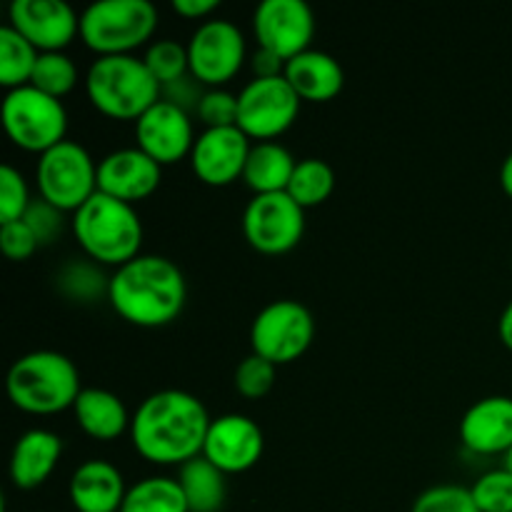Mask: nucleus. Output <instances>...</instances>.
<instances>
[{
  "mask_svg": "<svg viewBox=\"0 0 512 512\" xmlns=\"http://www.w3.org/2000/svg\"><path fill=\"white\" fill-rule=\"evenodd\" d=\"M203 400L188 390L165 388L140 400L130 423V443L153 465H185L203 455L210 428Z\"/></svg>",
  "mask_w": 512,
  "mask_h": 512,
  "instance_id": "f257e3e1",
  "label": "nucleus"
},
{
  "mask_svg": "<svg viewBox=\"0 0 512 512\" xmlns=\"http://www.w3.org/2000/svg\"><path fill=\"white\" fill-rule=\"evenodd\" d=\"M188 283L178 265L165 255L140 253L110 275L108 303L138 328H160L183 313Z\"/></svg>",
  "mask_w": 512,
  "mask_h": 512,
  "instance_id": "f03ea898",
  "label": "nucleus"
},
{
  "mask_svg": "<svg viewBox=\"0 0 512 512\" xmlns=\"http://www.w3.org/2000/svg\"><path fill=\"white\" fill-rule=\"evenodd\" d=\"M70 230L83 248L85 258L110 268H120L128 260L138 258L143 245V220L135 205L123 203L100 190L75 210L70 218Z\"/></svg>",
  "mask_w": 512,
  "mask_h": 512,
  "instance_id": "7ed1b4c3",
  "label": "nucleus"
},
{
  "mask_svg": "<svg viewBox=\"0 0 512 512\" xmlns=\"http://www.w3.org/2000/svg\"><path fill=\"white\" fill-rule=\"evenodd\" d=\"M15 408L33 415H55L73 408L80 395V373L58 350H33L10 365L5 378Z\"/></svg>",
  "mask_w": 512,
  "mask_h": 512,
  "instance_id": "20e7f679",
  "label": "nucleus"
},
{
  "mask_svg": "<svg viewBox=\"0 0 512 512\" xmlns=\"http://www.w3.org/2000/svg\"><path fill=\"white\" fill-rule=\"evenodd\" d=\"M163 85L140 55H98L85 73V93L95 110L115 120H138L160 100Z\"/></svg>",
  "mask_w": 512,
  "mask_h": 512,
  "instance_id": "39448f33",
  "label": "nucleus"
},
{
  "mask_svg": "<svg viewBox=\"0 0 512 512\" xmlns=\"http://www.w3.org/2000/svg\"><path fill=\"white\" fill-rule=\"evenodd\" d=\"M155 28L158 8L150 0H95L80 13V38L98 55H135Z\"/></svg>",
  "mask_w": 512,
  "mask_h": 512,
  "instance_id": "423d86ee",
  "label": "nucleus"
},
{
  "mask_svg": "<svg viewBox=\"0 0 512 512\" xmlns=\"http://www.w3.org/2000/svg\"><path fill=\"white\" fill-rule=\"evenodd\" d=\"M0 115L13 145L30 153H45L53 145L63 143L68 133V110L63 100L43 93L30 83L5 90Z\"/></svg>",
  "mask_w": 512,
  "mask_h": 512,
  "instance_id": "0eeeda50",
  "label": "nucleus"
},
{
  "mask_svg": "<svg viewBox=\"0 0 512 512\" xmlns=\"http://www.w3.org/2000/svg\"><path fill=\"white\" fill-rule=\"evenodd\" d=\"M35 183L40 198L63 213H75L98 193V160L78 140L65 138L38 155Z\"/></svg>",
  "mask_w": 512,
  "mask_h": 512,
  "instance_id": "6e6552de",
  "label": "nucleus"
},
{
  "mask_svg": "<svg viewBox=\"0 0 512 512\" xmlns=\"http://www.w3.org/2000/svg\"><path fill=\"white\" fill-rule=\"evenodd\" d=\"M315 338L313 313L300 300H270L250 325V348L275 365H288L310 348Z\"/></svg>",
  "mask_w": 512,
  "mask_h": 512,
  "instance_id": "1a4fd4ad",
  "label": "nucleus"
},
{
  "mask_svg": "<svg viewBox=\"0 0 512 512\" xmlns=\"http://www.w3.org/2000/svg\"><path fill=\"white\" fill-rule=\"evenodd\" d=\"M185 45H188L190 73L205 88H223L240 73L248 58L245 33L228 18L203 20Z\"/></svg>",
  "mask_w": 512,
  "mask_h": 512,
  "instance_id": "9d476101",
  "label": "nucleus"
},
{
  "mask_svg": "<svg viewBox=\"0 0 512 512\" xmlns=\"http://www.w3.org/2000/svg\"><path fill=\"white\" fill-rule=\"evenodd\" d=\"M300 103L285 75L248 80L238 93V128L255 143L280 138L298 120Z\"/></svg>",
  "mask_w": 512,
  "mask_h": 512,
  "instance_id": "9b49d317",
  "label": "nucleus"
},
{
  "mask_svg": "<svg viewBox=\"0 0 512 512\" xmlns=\"http://www.w3.org/2000/svg\"><path fill=\"white\" fill-rule=\"evenodd\" d=\"M245 240L265 255H283L303 240L305 210L283 193L253 195L243 210Z\"/></svg>",
  "mask_w": 512,
  "mask_h": 512,
  "instance_id": "f8f14e48",
  "label": "nucleus"
},
{
  "mask_svg": "<svg viewBox=\"0 0 512 512\" xmlns=\"http://www.w3.org/2000/svg\"><path fill=\"white\" fill-rule=\"evenodd\" d=\"M253 35L258 48L273 50L288 63L310 50L315 35V13L305 0H263L253 10Z\"/></svg>",
  "mask_w": 512,
  "mask_h": 512,
  "instance_id": "ddd939ff",
  "label": "nucleus"
},
{
  "mask_svg": "<svg viewBox=\"0 0 512 512\" xmlns=\"http://www.w3.org/2000/svg\"><path fill=\"white\" fill-rule=\"evenodd\" d=\"M250 148H253V140L238 125L203 128L190 150V168L200 183L223 188L243 178Z\"/></svg>",
  "mask_w": 512,
  "mask_h": 512,
  "instance_id": "4468645a",
  "label": "nucleus"
},
{
  "mask_svg": "<svg viewBox=\"0 0 512 512\" xmlns=\"http://www.w3.org/2000/svg\"><path fill=\"white\" fill-rule=\"evenodd\" d=\"M8 25L30 40L40 53L65 50L80 33V15L68 0H13Z\"/></svg>",
  "mask_w": 512,
  "mask_h": 512,
  "instance_id": "2eb2a0df",
  "label": "nucleus"
},
{
  "mask_svg": "<svg viewBox=\"0 0 512 512\" xmlns=\"http://www.w3.org/2000/svg\"><path fill=\"white\" fill-rule=\"evenodd\" d=\"M195 138L193 115L163 98L135 120V145L160 165H173L185 155L190 158Z\"/></svg>",
  "mask_w": 512,
  "mask_h": 512,
  "instance_id": "dca6fc26",
  "label": "nucleus"
},
{
  "mask_svg": "<svg viewBox=\"0 0 512 512\" xmlns=\"http://www.w3.org/2000/svg\"><path fill=\"white\" fill-rule=\"evenodd\" d=\"M265 435L253 418L243 413H225L210 420L203 458L225 475L245 473L263 458Z\"/></svg>",
  "mask_w": 512,
  "mask_h": 512,
  "instance_id": "f3484780",
  "label": "nucleus"
},
{
  "mask_svg": "<svg viewBox=\"0 0 512 512\" xmlns=\"http://www.w3.org/2000/svg\"><path fill=\"white\" fill-rule=\"evenodd\" d=\"M163 165L150 158L138 145L118 148L98 160V190L135 205L160 188Z\"/></svg>",
  "mask_w": 512,
  "mask_h": 512,
  "instance_id": "a211bd4d",
  "label": "nucleus"
},
{
  "mask_svg": "<svg viewBox=\"0 0 512 512\" xmlns=\"http://www.w3.org/2000/svg\"><path fill=\"white\" fill-rule=\"evenodd\" d=\"M460 443L475 455H508L512 448V398L488 395L465 410Z\"/></svg>",
  "mask_w": 512,
  "mask_h": 512,
  "instance_id": "6ab92c4d",
  "label": "nucleus"
},
{
  "mask_svg": "<svg viewBox=\"0 0 512 512\" xmlns=\"http://www.w3.org/2000/svg\"><path fill=\"white\" fill-rule=\"evenodd\" d=\"M130 485L110 460L88 458L73 470L68 498L78 512H120Z\"/></svg>",
  "mask_w": 512,
  "mask_h": 512,
  "instance_id": "aec40b11",
  "label": "nucleus"
},
{
  "mask_svg": "<svg viewBox=\"0 0 512 512\" xmlns=\"http://www.w3.org/2000/svg\"><path fill=\"white\" fill-rule=\"evenodd\" d=\"M63 455V440L48 428H30L15 440L10 455V480L20 490H35L55 473Z\"/></svg>",
  "mask_w": 512,
  "mask_h": 512,
  "instance_id": "412c9836",
  "label": "nucleus"
},
{
  "mask_svg": "<svg viewBox=\"0 0 512 512\" xmlns=\"http://www.w3.org/2000/svg\"><path fill=\"white\" fill-rule=\"evenodd\" d=\"M285 80L293 85L300 100L308 103H328L343 90L345 73L338 58L325 50H305L285 63Z\"/></svg>",
  "mask_w": 512,
  "mask_h": 512,
  "instance_id": "4be33fe9",
  "label": "nucleus"
},
{
  "mask_svg": "<svg viewBox=\"0 0 512 512\" xmlns=\"http://www.w3.org/2000/svg\"><path fill=\"white\" fill-rule=\"evenodd\" d=\"M73 413L80 430L90 438L103 440V443H110V440L120 438L123 433H130V423H133V415L125 408L123 398L105 388L80 390Z\"/></svg>",
  "mask_w": 512,
  "mask_h": 512,
  "instance_id": "5701e85b",
  "label": "nucleus"
},
{
  "mask_svg": "<svg viewBox=\"0 0 512 512\" xmlns=\"http://www.w3.org/2000/svg\"><path fill=\"white\" fill-rule=\"evenodd\" d=\"M295 165H298V160L293 158V153L283 143H278V140H260V143H253V148H250L243 180L255 195L283 193V190H288Z\"/></svg>",
  "mask_w": 512,
  "mask_h": 512,
  "instance_id": "b1692460",
  "label": "nucleus"
},
{
  "mask_svg": "<svg viewBox=\"0 0 512 512\" xmlns=\"http://www.w3.org/2000/svg\"><path fill=\"white\" fill-rule=\"evenodd\" d=\"M178 483L188 500L190 512H218L223 508L225 495H228L225 473L203 455L180 465Z\"/></svg>",
  "mask_w": 512,
  "mask_h": 512,
  "instance_id": "393cba45",
  "label": "nucleus"
},
{
  "mask_svg": "<svg viewBox=\"0 0 512 512\" xmlns=\"http://www.w3.org/2000/svg\"><path fill=\"white\" fill-rule=\"evenodd\" d=\"M55 288L70 303L93 305L100 298H108L110 275H105L103 265H98L95 260L70 258L55 273Z\"/></svg>",
  "mask_w": 512,
  "mask_h": 512,
  "instance_id": "a878e982",
  "label": "nucleus"
},
{
  "mask_svg": "<svg viewBox=\"0 0 512 512\" xmlns=\"http://www.w3.org/2000/svg\"><path fill=\"white\" fill-rule=\"evenodd\" d=\"M120 512H190L178 478L148 475L128 488Z\"/></svg>",
  "mask_w": 512,
  "mask_h": 512,
  "instance_id": "bb28decb",
  "label": "nucleus"
},
{
  "mask_svg": "<svg viewBox=\"0 0 512 512\" xmlns=\"http://www.w3.org/2000/svg\"><path fill=\"white\" fill-rule=\"evenodd\" d=\"M40 50L20 35L13 25L0 28V85L5 90L28 85L33 78Z\"/></svg>",
  "mask_w": 512,
  "mask_h": 512,
  "instance_id": "cd10ccee",
  "label": "nucleus"
},
{
  "mask_svg": "<svg viewBox=\"0 0 512 512\" xmlns=\"http://www.w3.org/2000/svg\"><path fill=\"white\" fill-rule=\"evenodd\" d=\"M335 190V170L333 165L320 158H303L295 165V173L290 178L288 193L300 208H315L325 203Z\"/></svg>",
  "mask_w": 512,
  "mask_h": 512,
  "instance_id": "c85d7f7f",
  "label": "nucleus"
},
{
  "mask_svg": "<svg viewBox=\"0 0 512 512\" xmlns=\"http://www.w3.org/2000/svg\"><path fill=\"white\" fill-rule=\"evenodd\" d=\"M30 85L53 95V98H63V95H68L78 85V65H75V60L65 50L40 53Z\"/></svg>",
  "mask_w": 512,
  "mask_h": 512,
  "instance_id": "c756f323",
  "label": "nucleus"
},
{
  "mask_svg": "<svg viewBox=\"0 0 512 512\" xmlns=\"http://www.w3.org/2000/svg\"><path fill=\"white\" fill-rule=\"evenodd\" d=\"M143 60L160 85L173 83V80L183 78V75L190 73L188 45H183L175 38L153 40V43L145 48Z\"/></svg>",
  "mask_w": 512,
  "mask_h": 512,
  "instance_id": "7c9ffc66",
  "label": "nucleus"
},
{
  "mask_svg": "<svg viewBox=\"0 0 512 512\" xmlns=\"http://www.w3.org/2000/svg\"><path fill=\"white\" fill-rule=\"evenodd\" d=\"M470 493L480 512H512V473L505 465L488 470L470 485Z\"/></svg>",
  "mask_w": 512,
  "mask_h": 512,
  "instance_id": "2f4dec72",
  "label": "nucleus"
},
{
  "mask_svg": "<svg viewBox=\"0 0 512 512\" xmlns=\"http://www.w3.org/2000/svg\"><path fill=\"white\" fill-rule=\"evenodd\" d=\"M275 370H278V365L265 360L263 355H245L238 363V368H235V390L248 400L263 398V395L273 390Z\"/></svg>",
  "mask_w": 512,
  "mask_h": 512,
  "instance_id": "473e14b6",
  "label": "nucleus"
},
{
  "mask_svg": "<svg viewBox=\"0 0 512 512\" xmlns=\"http://www.w3.org/2000/svg\"><path fill=\"white\" fill-rule=\"evenodd\" d=\"M410 512H480L470 488L455 483L433 485L415 498Z\"/></svg>",
  "mask_w": 512,
  "mask_h": 512,
  "instance_id": "72a5a7b5",
  "label": "nucleus"
},
{
  "mask_svg": "<svg viewBox=\"0 0 512 512\" xmlns=\"http://www.w3.org/2000/svg\"><path fill=\"white\" fill-rule=\"evenodd\" d=\"M30 203H33V198H30L25 175L15 165L5 163L0 168V225L23 220Z\"/></svg>",
  "mask_w": 512,
  "mask_h": 512,
  "instance_id": "f704fd0d",
  "label": "nucleus"
},
{
  "mask_svg": "<svg viewBox=\"0 0 512 512\" xmlns=\"http://www.w3.org/2000/svg\"><path fill=\"white\" fill-rule=\"evenodd\" d=\"M195 115L205 128L238 125V93H230L228 88H205Z\"/></svg>",
  "mask_w": 512,
  "mask_h": 512,
  "instance_id": "c9c22d12",
  "label": "nucleus"
},
{
  "mask_svg": "<svg viewBox=\"0 0 512 512\" xmlns=\"http://www.w3.org/2000/svg\"><path fill=\"white\" fill-rule=\"evenodd\" d=\"M25 223L30 225V230L35 233L40 245H50L58 240V235L63 233V210H58L55 205H50L48 200L33 198L30 208L23 215Z\"/></svg>",
  "mask_w": 512,
  "mask_h": 512,
  "instance_id": "e433bc0d",
  "label": "nucleus"
},
{
  "mask_svg": "<svg viewBox=\"0 0 512 512\" xmlns=\"http://www.w3.org/2000/svg\"><path fill=\"white\" fill-rule=\"evenodd\" d=\"M38 248V238L25 220L0 225V250L8 260H28Z\"/></svg>",
  "mask_w": 512,
  "mask_h": 512,
  "instance_id": "4c0bfd02",
  "label": "nucleus"
},
{
  "mask_svg": "<svg viewBox=\"0 0 512 512\" xmlns=\"http://www.w3.org/2000/svg\"><path fill=\"white\" fill-rule=\"evenodd\" d=\"M203 93H205V85L200 83L193 73H188L183 75V78L173 80V83H165L163 90H160V98L178 105V108H183L185 113L195 115L198 113V105H200V98H203Z\"/></svg>",
  "mask_w": 512,
  "mask_h": 512,
  "instance_id": "58836bf2",
  "label": "nucleus"
},
{
  "mask_svg": "<svg viewBox=\"0 0 512 512\" xmlns=\"http://www.w3.org/2000/svg\"><path fill=\"white\" fill-rule=\"evenodd\" d=\"M250 68H253V78H278L285 73V60L273 50L258 48L250 55Z\"/></svg>",
  "mask_w": 512,
  "mask_h": 512,
  "instance_id": "ea45409f",
  "label": "nucleus"
},
{
  "mask_svg": "<svg viewBox=\"0 0 512 512\" xmlns=\"http://www.w3.org/2000/svg\"><path fill=\"white\" fill-rule=\"evenodd\" d=\"M220 8L218 0H173V10L188 20H208Z\"/></svg>",
  "mask_w": 512,
  "mask_h": 512,
  "instance_id": "a19ab883",
  "label": "nucleus"
},
{
  "mask_svg": "<svg viewBox=\"0 0 512 512\" xmlns=\"http://www.w3.org/2000/svg\"><path fill=\"white\" fill-rule=\"evenodd\" d=\"M498 333H500V340H503L505 348L512 350V300H510L508 305H505L503 315H500Z\"/></svg>",
  "mask_w": 512,
  "mask_h": 512,
  "instance_id": "79ce46f5",
  "label": "nucleus"
},
{
  "mask_svg": "<svg viewBox=\"0 0 512 512\" xmlns=\"http://www.w3.org/2000/svg\"><path fill=\"white\" fill-rule=\"evenodd\" d=\"M500 185H503L505 195L512 198V153H508V158L500 165Z\"/></svg>",
  "mask_w": 512,
  "mask_h": 512,
  "instance_id": "37998d69",
  "label": "nucleus"
},
{
  "mask_svg": "<svg viewBox=\"0 0 512 512\" xmlns=\"http://www.w3.org/2000/svg\"><path fill=\"white\" fill-rule=\"evenodd\" d=\"M505 468H508L512 473V448L508 450V455H505Z\"/></svg>",
  "mask_w": 512,
  "mask_h": 512,
  "instance_id": "c03bdc74",
  "label": "nucleus"
}]
</instances>
